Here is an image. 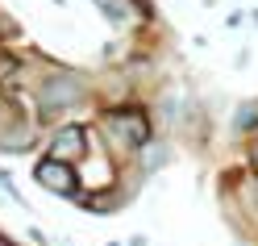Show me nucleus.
<instances>
[{"instance_id": "1", "label": "nucleus", "mask_w": 258, "mask_h": 246, "mask_svg": "<svg viewBox=\"0 0 258 246\" xmlns=\"http://www.w3.org/2000/svg\"><path fill=\"white\" fill-rule=\"evenodd\" d=\"M100 129L112 151H125V155H142L150 146V113L146 109H112L100 117Z\"/></svg>"}, {"instance_id": "2", "label": "nucleus", "mask_w": 258, "mask_h": 246, "mask_svg": "<svg viewBox=\"0 0 258 246\" xmlns=\"http://www.w3.org/2000/svg\"><path fill=\"white\" fill-rule=\"evenodd\" d=\"M34 179H38V188L54 192V196H71V201H79V171L71 167V163H58V159L46 155V159H38Z\"/></svg>"}, {"instance_id": "3", "label": "nucleus", "mask_w": 258, "mask_h": 246, "mask_svg": "<svg viewBox=\"0 0 258 246\" xmlns=\"http://www.w3.org/2000/svg\"><path fill=\"white\" fill-rule=\"evenodd\" d=\"M79 96H84V84H79L75 75H50V79H42V88H38V105L46 117H54V113H62L67 105H75Z\"/></svg>"}, {"instance_id": "4", "label": "nucleus", "mask_w": 258, "mask_h": 246, "mask_svg": "<svg viewBox=\"0 0 258 246\" xmlns=\"http://www.w3.org/2000/svg\"><path fill=\"white\" fill-rule=\"evenodd\" d=\"M92 155V146H88V129L84 125H62L58 134L50 138V159H58V163H75L79 159H88Z\"/></svg>"}, {"instance_id": "5", "label": "nucleus", "mask_w": 258, "mask_h": 246, "mask_svg": "<svg viewBox=\"0 0 258 246\" xmlns=\"http://www.w3.org/2000/svg\"><path fill=\"white\" fill-rule=\"evenodd\" d=\"M96 5H100V13L112 25H125L129 21V0H96Z\"/></svg>"}, {"instance_id": "6", "label": "nucleus", "mask_w": 258, "mask_h": 246, "mask_svg": "<svg viewBox=\"0 0 258 246\" xmlns=\"http://www.w3.org/2000/svg\"><path fill=\"white\" fill-rule=\"evenodd\" d=\"M171 159V151H163V146H146V151H142V167H146V171H158V167H163V163Z\"/></svg>"}, {"instance_id": "7", "label": "nucleus", "mask_w": 258, "mask_h": 246, "mask_svg": "<svg viewBox=\"0 0 258 246\" xmlns=\"http://www.w3.org/2000/svg\"><path fill=\"white\" fill-rule=\"evenodd\" d=\"M233 125H237V134H246V129H258V105H241Z\"/></svg>"}, {"instance_id": "8", "label": "nucleus", "mask_w": 258, "mask_h": 246, "mask_svg": "<svg viewBox=\"0 0 258 246\" xmlns=\"http://www.w3.org/2000/svg\"><path fill=\"white\" fill-rule=\"evenodd\" d=\"M250 167H254V175H258V142L250 146Z\"/></svg>"}, {"instance_id": "9", "label": "nucleus", "mask_w": 258, "mask_h": 246, "mask_svg": "<svg viewBox=\"0 0 258 246\" xmlns=\"http://www.w3.org/2000/svg\"><path fill=\"white\" fill-rule=\"evenodd\" d=\"M125 246H146V238H142V234H138V238H129Z\"/></svg>"}, {"instance_id": "10", "label": "nucleus", "mask_w": 258, "mask_h": 246, "mask_svg": "<svg viewBox=\"0 0 258 246\" xmlns=\"http://www.w3.org/2000/svg\"><path fill=\"white\" fill-rule=\"evenodd\" d=\"M104 246H125V242H104Z\"/></svg>"}]
</instances>
